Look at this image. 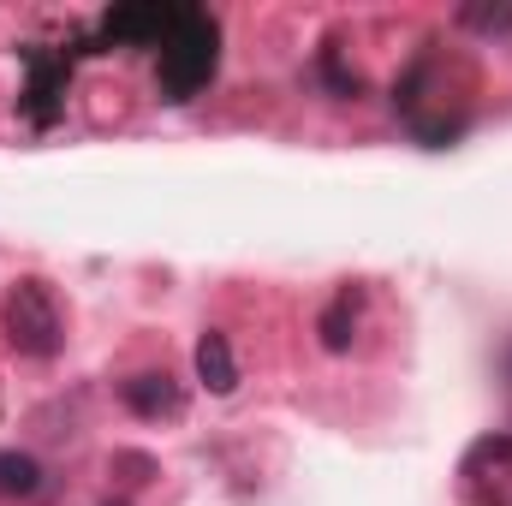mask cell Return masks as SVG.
Wrapping results in <instances>:
<instances>
[{
    "instance_id": "8fae6325",
    "label": "cell",
    "mask_w": 512,
    "mask_h": 506,
    "mask_svg": "<svg viewBox=\"0 0 512 506\" xmlns=\"http://www.w3.org/2000/svg\"><path fill=\"white\" fill-rule=\"evenodd\" d=\"M102 506H131V501H102Z\"/></svg>"
},
{
    "instance_id": "6da1fadb",
    "label": "cell",
    "mask_w": 512,
    "mask_h": 506,
    "mask_svg": "<svg viewBox=\"0 0 512 506\" xmlns=\"http://www.w3.org/2000/svg\"><path fill=\"white\" fill-rule=\"evenodd\" d=\"M215 66H221V24L203 6H185L179 30L161 42V66H155L161 102H191L197 90H209Z\"/></svg>"
},
{
    "instance_id": "8992f818",
    "label": "cell",
    "mask_w": 512,
    "mask_h": 506,
    "mask_svg": "<svg viewBox=\"0 0 512 506\" xmlns=\"http://www.w3.org/2000/svg\"><path fill=\"white\" fill-rule=\"evenodd\" d=\"M120 399H126L131 417H149V423H161V417H179V411H185V387L167 376V370H143V376L120 381Z\"/></svg>"
},
{
    "instance_id": "ba28073f",
    "label": "cell",
    "mask_w": 512,
    "mask_h": 506,
    "mask_svg": "<svg viewBox=\"0 0 512 506\" xmlns=\"http://www.w3.org/2000/svg\"><path fill=\"white\" fill-rule=\"evenodd\" d=\"M48 471L24 447H0V501H42Z\"/></svg>"
},
{
    "instance_id": "52a82bcc",
    "label": "cell",
    "mask_w": 512,
    "mask_h": 506,
    "mask_svg": "<svg viewBox=\"0 0 512 506\" xmlns=\"http://www.w3.org/2000/svg\"><path fill=\"white\" fill-rule=\"evenodd\" d=\"M358 304H364V292H358V286H340V292L322 304L316 334H322V346H328V352H352V340H358Z\"/></svg>"
},
{
    "instance_id": "5b68a950",
    "label": "cell",
    "mask_w": 512,
    "mask_h": 506,
    "mask_svg": "<svg viewBox=\"0 0 512 506\" xmlns=\"http://www.w3.org/2000/svg\"><path fill=\"white\" fill-rule=\"evenodd\" d=\"M24 60H30L24 114H30L36 126H48V120L60 114V96H66V72H72V60H66V54H42V48H24Z\"/></svg>"
},
{
    "instance_id": "30bf717a",
    "label": "cell",
    "mask_w": 512,
    "mask_h": 506,
    "mask_svg": "<svg viewBox=\"0 0 512 506\" xmlns=\"http://www.w3.org/2000/svg\"><path fill=\"white\" fill-rule=\"evenodd\" d=\"M459 24L465 30H483V36H512V6H465Z\"/></svg>"
},
{
    "instance_id": "9c48e42d",
    "label": "cell",
    "mask_w": 512,
    "mask_h": 506,
    "mask_svg": "<svg viewBox=\"0 0 512 506\" xmlns=\"http://www.w3.org/2000/svg\"><path fill=\"white\" fill-rule=\"evenodd\" d=\"M197 381H203L209 393H233V387H239V364H233V340H227L221 328H209V334L197 340Z\"/></svg>"
},
{
    "instance_id": "277c9868",
    "label": "cell",
    "mask_w": 512,
    "mask_h": 506,
    "mask_svg": "<svg viewBox=\"0 0 512 506\" xmlns=\"http://www.w3.org/2000/svg\"><path fill=\"white\" fill-rule=\"evenodd\" d=\"M185 6L173 0H137V6H114L102 18V42H120V48H161L173 30H179Z\"/></svg>"
},
{
    "instance_id": "3957f363",
    "label": "cell",
    "mask_w": 512,
    "mask_h": 506,
    "mask_svg": "<svg viewBox=\"0 0 512 506\" xmlns=\"http://www.w3.org/2000/svg\"><path fill=\"white\" fill-rule=\"evenodd\" d=\"M459 501L465 506H512V429H489L459 459Z\"/></svg>"
},
{
    "instance_id": "7a4b0ae2",
    "label": "cell",
    "mask_w": 512,
    "mask_h": 506,
    "mask_svg": "<svg viewBox=\"0 0 512 506\" xmlns=\"http://www.w3.org/2000/svg\"><path fill=\"white\" fill-rule=\"evenodd\" d=\"M0 334H6V346L18 358L48 364L66 346V316H60V304H54V292L42 280H12L6 298H0Z\"/></svg>"
}]
</instances>
